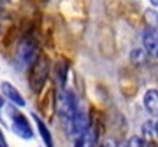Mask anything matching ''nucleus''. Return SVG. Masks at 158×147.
Masks as SVG:
<instances>
[{"mask_svg":"<svg viewBox=\"0 0 158 147\" xmlns=\"http://www.w3.org/2000/svg\"><path fill=\"white\" fill-rule=\"evenodd\" d=\"M7 117L11 121V130L14 131L16 137H19L23 140H32L35 137V131H34V128H32L30 119L18 107L9 105V107H7Z\"/></svg>","mask_w":158,"mask_h":147,"instance_id":"nucleus-1","label":"nucleus"},{"mask_svg":"<svg viewBox=\"0 0 158 147\" xmlns=\"http://www.w3.org/2000/svg\"><path fill=\"white\" fill-rule=\"evenodd\" d=\"M56 109H58V116L63 121V125L67 126L70 121L74 119L76 112L79 110V103L77 98L74 95L72 89H60L56 96Z\"/></svg>","mask_w":158,"mask_h":147,"instance_id":"nucleus-2","label":"nucleus"},{"mask_svg":"<svg viewBox=\"0 0 158 147\" xmlns=\"http://www.w3.org/2000/svg\"><path fill=\"white\" fill-rule=\"evenodd\" d=\"M39 58V42L34 35H25L16 47V62L19 67H30Z\"/></svg>","mask_w":158,"mask_h":147,"instance_id":"nucleus-3","label":"nucleus"},{"mask_svg":"<svg viewBox=\"0 0 158 147\" xmlns=\"http://www.w3.org/2000/svg\"><path fill=\"white\" fill-rule=\"evenodd\" d=\"M88 126H90L88 114H86L83 109H79L77 112H76V116H74V119L65 126V130H67V135L70 137L72 140H76L77 137H81L86 130H88Z\"/></svg>","mask_w":158,"mask_h":147,"instance_id":"nucleus-4","label":"nucleus"},{"mask_svg":"<svg viewBox=\"0 0 158 147\" xmlns=\"http://www.w3.org/2000/svg\"><path fill=\"white\" fill-rule=\"evenodd\" d=\"M49 77V62L46 60L44 56H40L35 60L34 63V75H32V88L39 91L44 82Z\"/></svg>","mask_w":158,"mask_h":147,"instance_id":"nucleus-5","label":"nucleus"},{"mask_svg":"<svg viewBox=\"0 0 158 147\" xmlns=\"http://www.w3.org/2000/svg\"><path fill=\"white\" fill-rule=\"evenodd\" d=\"M0 95L4 96L11 105H14V107H18V109H23L27 105V100H25V96L21 95V91L18 89L14 84H11L9 81H4V82L0 84Z\"/></svg>","mask_w":158,"mask_h":147,"instance_id":"nucleus-6","label":"nucleus"},{"mask_svg":"<svg viewBox=\"0 0 158 147\" xmlns=\"http://www.w3.org/2000/svg\"><path fill=\"white\" fill-rule=\"evenodd\" d=\"M142 46L148 54L158 58V30L155 26H148L142 32Z\"/></svg>","mask_w":158,"mask_h":147,"instance_id":"nucleus-7","label":"nucleus"},{"mask_svg":"<svg viewBox=\"0 0 158 147\" xmlns=\"http://www.w3.org/2000/svg\"><path fill=\"white\" fill-rule=\"evenodd\" d=\"M74 147H98V131L95 126H88V130L74 140Z\"/></svg>","mask_w":158,"mask_h":147,"instance_id":"nucleus-8","label":"nucleus"},{"mask_svg":"<svg viewBox=\"0 0 158 147\" xmlns=\"http://www.w3.org/2000/svg\"><path fill=\"white\" fill-rule=\"evenodd\" d=\"M32 119H34L35 123V128H37V133H39L40 140H42V144H44V147H55V140H53V135H51L49 128H48V125H46L44 121L40 119V116H37V114H32Z\"/></svg>","mask_w":158,"mask_h":147,"instance_id":"nucleus-9","label":"nucleus"},{"mask_svg":"<svg viewBox=\"0 0 158 147\" xmlns=\"http://www.w3.org/2000/svg\"><path fill=\"white\" fill-rule=\"evenodd\" d=\"M142 103L151 116L158 117V89H148L142 96Z\"/></svg>","mask_w":158,"mask_h":147,"instance_id":"nucleus-10","label":"nucleus"},{"mask_svg":"<svg viewBox=\"0 0 158 147\" xmlns=\"http://www.w3.org/2000/svg\"><path fill=\"white\" fill-rule=\"evenodd\" d=\"M67 72H69V63L65 60H60L55 68V74H56V84L60 89H65V82H67Z\"/></svg>","mask_w":158,"mask_h":147,"instance_id":"nucleus-11","label":"nucleus"},{"mask_svg":"<svg viewBox=\"0 0 158 147\" xmlns=\"http://www.w3.org/2000/svg\"><path fill=\"white\" fill-rule=\"evenodd\" d=\"M130 56H132V62L141 63L142 60H144V56H146V51H144V49H134Z\"/></svg>","mask_w":158,"mask_h":147,"instance_id":"nucleus-12","label":"nucleus"},{"mask_svg":"<svg viewBox=\"0 0 158 147\" xmlns=\"http://www.w3.org/2000/svg\"><path fill=\"white\" fill-rule=\"evenodd\" d=\"M0 147H9V144H7V138H6V135H4L2 128H0Z\"/></svg>","mask_w":158,"mask_h":147,"instance_id":"nucleus-13","label":"nucleus"},{"mask_svg":"<svg viewBox=\"0 0 158 147\" xmlns=\"http://www.w3.org/2000/svg\"><path fill=\"white\" fill-rule=\"evenodd\" d=\"M4 107H6V98H4V96L0 95V110H2Z\"/></svg>","mask_w":158,"mask_h":147,"instance_id":"nucleus-14","label":"nucleus"},{"mask_svg":"<svg viewBox=\"0 0 158 147\" xmlns=\"http://www.w3.org/2000/svg\"><path fill=\"white\" fill-rule=\"evenodd\" d=\"M155 135H156V138H158V121L155 123Z\"/></svg>","mask_w":158,"mask_h":147,"instance_id":"nucleus-15","label":"nucleus"},{"mask_svg":"<svg viewBox=\"0 0 158 147\" xmlns=\"http://www.w3.org/2000/svg\"><path fill=\"white\" fill-rule=\"evenodd\" d=\"M149 2H151V4H153L155 7H158V0H149Z\"/></svg>","mask_w":158,"mask_h":147,"instance_id":"nucleus-16","label":"nucleus"}]
</instances>
